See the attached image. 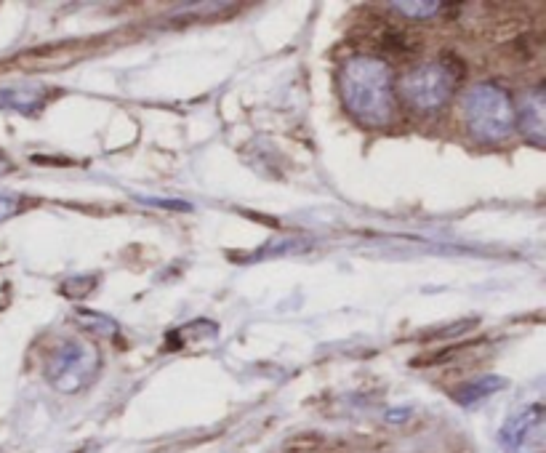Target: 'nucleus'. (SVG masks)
<instances>
[{
  "label": "nucleus",
  "mask_w": 546,
  "mask_h": 453,
  "mask_svg": "<svg viewBox=\"0 0 546 453\" xmlns=\"http://www.w3.org/2000/svg\"><path fill=\"white\" fill-rule=\"evenodd\" d=\"M539 419H541V406H531L528 411H523V414L512 416V419L507 422V427L501 430V443H504L507 448H517L525 438H528V432L539 424Z\"/></svg>",
  "instance_id": "nucleus-6"
},
{
  "label": "nucleus",
  "mask_w": 546,
  "mask_h": 453,
  "mask_svg": "<svg viewBox=\"0 0 546 453\" xmlns=\"http://www.w3.org/2000/svg\"><path fill=\"white\" fill-rule=\"evenodd\" d=\"M408 414H411V411H397V414L392 411V414H387V419H389V422H405V416H408Z\"/></svg>",
  "instance_id": "nucleus-13"
},
{
  "label": "nucleus",
  "mask_w": 546,
  "mask_h": 453,
  "mask_svg": "<svg viewBox=\"0 0 546 453\" xmlns=\"http://www.w3.org/2000/svg\"><path fill=\"white\" fill-rule=\"evenodd\" d=\"M392 11H400L408 19H429V16H435L437 11H443V3H437V0H421V3H408V0H397L392 3Z\"/></svg>",
  "instance_id": "nucleus-8"
},
{
  "label": "nucleus",
  "mask_w": 546,
  "mask_h": 453,
  "mask_svg": "<svg viewBox=\"0 0 546 453\" xmlns=\"http://www.w3.org/2000/svg\"><path fill=\"white\" fill-rule=\"evenodd\" d=\"M75 318H78L80 323H83V326H86V328L96 331V334L102 331V334L112 336V334H115V331H118V326H115V323H112L110 318H104V315H96V312L78 310V315H75Z\"/></svg>",
  "instance_id": "nucleus-9"
},
{
  "label": "nucleus",
  "mask_w": 546,
  "mask_h": 453,
  "mask_svg": "<svg viewBox=\"0 0 546 453\" xmlns=\"http://www.w3.org/2000/svg\"><path fill=\"white\" fill-rule=\"evenodd\" d=\"M517 120L523 134L531 139L533 144H544L546 139V94L544 86H533L520 102L517 110Z\"/></svg>",
  "instance_id": "nucleus-5"
},
{
  "label": "nucleus",
  "mask_w": 546,
  "mask_h": 453,
  "mask_svg": "<svg viewBox=\"0 0 546 453\" xmlns=\"http://www.w3.org/2000/svg\"><path fill=\"white\" fill-rule=\"evenodd\" d=\"M320 443H323V438H320V435H315V432H304V435H296V438L288 440V443H285V451L288 453H312L320 448Z\"/></svg>",
  "instance_id": "nucleus-10"
},
{
  "label": "nucleus",
  "mask_w": 546,
  "mask_h": 453,
  "mask_svg": "<svg viewBox=\"0 0 546 453\" xmlns=\"http://www.w3.org/2000/svg\"><path fill=\"white\" fill-rule=\"evenodd\" d=\"M16 214V198L0 195V222H6L8 216Z\"/></svg>",
  "instance_id": "nucleus-12"
},
{
  "label": "nucleus",
  "mask_w": 546,
  "mask_h": 453,
  "mask_svg": "<svg viewBox=\"0 0 546 453\" xmlns=\"http://www.w3.org/2000/svg\"><path fill=\"white\" fill-rule=\"evenodd\" d=\"M46 374L56 390L72 395L94 382V376L99 374V352L88 342L70 339L59 344V350L51 355Z\"/></svg>",
  "instance_id": "nucleus-4"
},
{
  "label": "nucleus",
  "mask_w": 546,
  "mask_h": 453,
  "mask_svg": "<svg viewBox=\"0 0 546 453\" xmlns=\"http://www.w3.org/2000/svg\"><path fill=\"white\" fill-rule=\"evenodd\" d=\"M507 387V382L501 379V376H477V379H472L469 384H464L459 392H456V400H459L461 406H472V403H477V400H485L488 395H493V392H499Z\"/></svg>",
  "instance_id": "nucleus-7"
},
{
  "label": "nucleus",
  "mask_w": 546,
  "mask_h": 453,
  "mask_svg": "<svg viewBox=\"0 0 546 453\" xmlns=\"http://www.w3.org/2000/svg\"><path fill=\"white\" fill-rule=\"evenodd\" d=\"M464 120L477 142H504L517 128V107L507 88L496 83H475L464 94Z\"/></svg>",
  "instance_id": "nucleus-2"
},
{
  "label": "nucleus",
  "mask_w": 546,
  "mask_h": 453,
  "mask_svg": "<svg viewBox=\"0 0 546 453\" xmlns=\"http://www.w3.org/2000/svg\"><path fill=\"white\" fill-rule=\"evenodd\" d=\"M461 75H464V64L453 54H445L405 72L397 91L413 110L435 112L456 94Z\"/></svg>",
  "instance_id": "nucleus-3"
},
{
  "label": "nucleus",
  "mask_w": 546,
  "mask_h": 453,
  "mask_svg": "<svg viewBox=\"0 0 546 453\" xmlns=\"http://www.w3.org/2000/svg\"><path fill=\"white\" fill-rule=\"evenodd\" d=\"M144 203H150V206H158V208H174V211H190V203H184V200H158V198H144Z\"/></svg>",
  "instance_id": "nucleus-11"
},
{
  "label": "nucleus",
  "mask_w": 546,
  "mask_h": 453,
  "mask_svg": "<svg viewBox=\"0 0 546 453\" xmlns=\"http://www.w3.org/2000/svg\"><path fill=\"white\" fill-rule=\"evenodd\" d=\"M339 96L352 118L387 126L395 118V72L379 56H352L339 70Z\"/></svg>",
  "instance_id": "nucleus-1"
}]
</instances>
